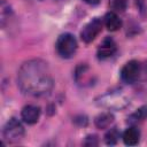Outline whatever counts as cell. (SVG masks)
<instances>
[{
	"instance_id": "4",
	"label": "cell",
	"mask_w": 147,
	"mask_h": 147,
	"mask_svg": "<svg viewBox=\"0 0 147 147\" xmlns=\"http://www.w3.org/2000/svg\"><path fill=\"white\" fill-rule=\"evenodd\" d=\"M102 30V22L100 18H93L92 21H90L87 24L84 25V28L80 31V38L84 42L90 44L92 42L98 34L101 32Z\"/></svg>"
},
{
	"instance_id": "11",
	"label": "cell",
	"mask_w": 147,
	"mask_h": 147,
	"mask_svg": "<svg viewBox=\"0 0 147 147\" xmlns=\"http://www.w3.org/2000/svg\"><path fill=\"white\" fill-rule=\"evenodd\" d=\"M113 122H114V115L108 111L99 114L94 119L95 126L99 129H107L108 126H110V124Z\"/></svg>"
},
{
	"instance_id": "14",
	"label": "cell",
	"mask_w": 147,
	"mask_h": 147,
	"mask_svg": "<svg viewBox=\"0 0 147 147\" xmlns=\"http://www.w3.org/2000/svg\"><path fill=\"white\" fill-rule=\"evenodd\" d=\"M84 1L88 5H98L100 2V0H84Z\"/></svg>"
},
{
	"instance_id": "13",
	"label": "cell",
	"mask_w": 147,
	"mask_h": 147,
	"mask_svg": "<svg viewBox=\"0 0 147 147\" xmlns=\"http://www.w3.org/2000/svg\"><path fill=\"white\" fill-rule=\"evenodd\" d=\"M84 145L85 146H96L98 145V138L96 136H87L85 141H84Z\"/></svg>"
},
{
	"instance_id": "6",
	"label": "cell",
	"mask_w": 147,
	"mask_h": 147,
	"mask_svg": "<svg viewBox=\"0 0 147 147\" xmlns=\"http://www.w3.org/2000/svg\"><path fill=\"white\" fill-rule=\"evenodd\" d=\"M116 49L117 48H116L115 41L110 37H107V38L103 39V41L100 44V46L98 48V57L101 59V60L111 57L115 54Z\"/></svg>"
},
{
	"instance_id": "10",
	"label": "cell",
	"mask_w": 147,
	"mask_h": 147,
	"mask_svg": "<svg viewBox=\"0 0 147 147\" xmlns=\"http://www.w3.org/2000/svg\"><path fill=\"white\" fill-rule=\"evenodd\" d=\"M139 138H140V132L137 127H133V126L126 129L123 133V141L127 146L137 145L139 142Z\"/></svg>"
},
{
	"instance_id": "8",
	"label": "cell",
	"mask_w": 147,
	"mask_h": 147,
	"mask_svg": "<svg viewBox=\"0 0 147 147\" xmlns=\"http://www.w3.org/2000/svg\"><path fill=\"white\" fill-rule=\"evenodd\" d=\"M22 119L28 124H34L38 122L40 117V108L38 106L28 105L25 106L21 111Z\"/></svg>"
},
{
	"instance_id": "7",
	"label": "cell",
	"mask_w": 147,
	"mask_h": 147,
	"mask_svg": "<svg viewBox=\"0 0 147 147\" xmlns=\"http://www.w3.org/2000/svg\"><path fill=\"white\" fill-rule=\"evenodd\" d=\"M100 103L107 108H123L126 106V99L121 94H107L101 98Z\"/></svg>"
},
{
	"instance_id": "1",
	"label": "cell",
	"mask_w": 147,
	"mask_h": 147,
	"mask_svg": "<svg viewBox=\"0 0 147 147\" xmlns=\"http://www.w3.org/2000/svg\"><path fill=\"white\" fill-rule=\"evenodd\" d=\"M17 85L25 95L44 96L49 94L54 80L47 62L40 59L24 62L17 74Z\"/></svg>"
},
{
	"instance_id": "5",
	"label": "cell",
	"mask_w": 147,
	"mask_h": 147,
	"mask_svg": "<svg viewBox=\"0 0 147 147\" xmlns=\"http://www.w3.org/2000/svg\"><path fill=\"white\" fill-rule=\"evenodd\" d=\"M140 75V63L136 60H131L124 64L121 70V78L124 83H134Z\"/></svg>"
},
{
	"instance_id": "9",
	"label": "cell",
	"mask_w": 147,
	"mask_h": 147,
	"mask_svg": "<svg viewBox=\"0 0 147 147\" xmlns=\"http://www.w3.org/2000/svg\"><path fill=\"white\" fill-rule=\"evenodd\" d=\"M103 22H105V25L106 28L109 30V31H117L119 30V28L122 26V21L121 18L117 16L116 13L114 11H109L103 17Z\"/></svg>"
},
{
	"instance_id": "3",
	"label": "cell",
	"mask_w": 147,
	"mask_h": 147,
	"mask_svg": "<svg viewBox=\"0 0 147 147\" xmlns=\"http://www.w3.org/2000/svg\"><path fill=\"white\" fill-rule=\"evenodd\" d=\"M24 137V127L16 118H10L3 127V138L8 142H17Z\"/></svg>"
},
{
	"instance_id": "2",
	"label": "cell",
	"mask_w": 147,
	"mask_h": 147,
	"mask_svg": "<svg viewBox=\"0 0 147 147\" xmlns=\"http://www.w3.org/2000/svg\"><path fill=\"white\" fill-rule=\"evenodd\" d=\"M55 48L61 57L69 59L77 51V40L71 33H62L56 40Z\"/></svg>"
},
{
	"instance_id": "12",
	"label": "cell",
	"mask_w": 147,
	"mask_h": 147,
	"mask_svg": "<svg viewBox=\"0 0 147 147\" xmlns=\"http://www.w3.org/2000/svg\"><path fill=\"white\" fill-rule=\"evenodd\" d=\"M117 138H119V134H118V131L116 130V127H114L107 132V134L105 136V141L108 145H114V144H116Z\"/></svg>"
}]
</instances>
